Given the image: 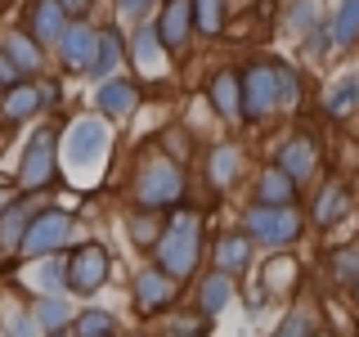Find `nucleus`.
I'll list each match as a JSON object with an SVG mask.
<instances>
[{"mask_svg": "<svg viewBox=\"0 0 359 337\" xmlns=\"http://www.w3.org/2000/svg\"><path fill=\"white\" fill-rule=\"evenodd\" d=\"M198 252H202V220L194 211H175L162 243H157V270L171 279H189L198 265Z\"/></svg>", "mask_w": 359, "mask_h": 337, "instance_id": "f257e3e1", "label": "nucleus"}, {"mask_svg": "<svg viewBox=\"0 0 359 337\" xmlns=\"http://www.w3.org/2000/svg\"><path fill=\"white\" fill-rule=\"evenodd\" d=\"M108 275H112V261H108V252L99 243H81L72 256H67V292H76V297L99 292L108 284Z\"/></svg>", "mask_w": 359, "mask_h": 337, "instance_id": "f03ea898", "label": "nucleus"}, {"mask_svg": "<svg viewBox=\"0 0 359 337\" xmlns=\"http://www.w3.org/2000/svg\"><path fill=\"white\" fill-rule=\"evenodd\" d=\"M135 194H140L144 207H171V202H180V194H184V171H180L175 162L153 157V162H144Z\"/></svg>", "mask_w": 359, "mask_h": 337, "instance_id": "7ed1b4c3", "label": "nucleus"}, {"mask_svg": "<svg viewBox=\"0 0 359 337\" xmlns=\"http://www.w3.org/2000/svg\"><path fill=\"white\" fill-rule=\"evenodd\" d=\"M243 234H252L256 243H274L283 247L301 234V216L292 207H252L243 220Z\"/></svg>", "mask_w": 359, "mask_h": 337, "instance_id": "20e7f679", "label": "nucleus"}, {"mask_svg": "<svg viewBox=\"0 0 359 337\" xmlns=\"http://www.w3.org/2000/svg\"><path fill=\"white\" fill-rule=\"evenodd\" d=\"M278 108V67L252 63L243 72V117H265Z\"/></svg>", "mask_w": 359, "mask_h": 337, "instance_id": "39448f33", "label": "nucleus"}, {"mask_svg": "<svg viewBox=\"0 0 359 337\" xmlns=\"http://www.w3.org/2000/svg\"><path fill=\"white\" fill-rule=\"evenodd\" d=\"M54 176V131L41 126L36 135L27 140V153H22V166H18V180L22 189H45Z\"/></svg>", "mask_w": 359, "mask_h": 337, "instance_id": "423d86ee", "label": "nucleus"}, {"mask_svg": "<svg viewBox=\"0 0 359 337\" xmlns=\"http://www.w3.org/2000/svg\"><path fill=\"white\" fill-rule=\"evenodd\" d=\"M67 239H72V220H67L63 211H41V216L32 220L27 239H22V252L36 261V256H50L54 247H63Z\"/></svg>", "mask_w": 359, "mask_h": 337, "instance_id": "0eeeda50", "label": "nucleus"}, {"mask_svg": "<svg viewBox=\"0 0 359 337\" xmlns=\"http://www.w3.org/2000/svg\"><path fill=\"white\" fill-rule=\"evenodd\" d=\"M67 149H63V157L72 166H95L99 162V153L108 149V131H104V121H76L72 131H67Z\"/></svg>", "mask_w": 359, "mask_h": 337, "instance_id": "6e6552de", "label": "nucleus"}, {"mask_svg": "<svg viewBox=\"0 0 359 337\" xmlns=\"http://www.w3.org/2000/svg\"><path fill=\"white\" fill-rule=\"evenodd\" d=\"M194 0H166L162 18H157V37H162L166 50H180L189 41V27H194Z\"/></svg>", "mask_w": 359, "mask_h": 337, "instance_id": "1a4fd4ad", "label": "nucleus"}, {"mask_svg": "<svg viewBox=\"0 0 359 337\" xmlns=\"http://www.w3.org/2000/svg\"><path fill=\"white\" fill-rule=\"evenodd\" d=\"M171 297H175V279H171V275H162L157 265H153V270H144V275L135 279V306H140L144 315L171 306Z\"/></svg>", "mask_w": 359, "mask_h": 337, "instance_id": "9d476101", "label": "nucleus"}, {"mask_svg": "<svg viewBox=\"0 0 359 337\" xmlns=\"http://www.w3.org/2000/svg\"><path fill=\"white\" fill-rule=\"evenodd\" d=\"M95 50H99V32H90L86 22H72L67 37L59 41V59L67 67H90L95 63Z\"/></svg>", "mask_w": 359, "mask_h": 337, "instance_id": "9b49d317", "label": "nucleus"}, {"mask_svg": "<svg viewBox=\"0 0 359 337\" xmlns=\"http://www.w3.org/2000/svg\"><path fill=\"white\" fill-rule=\"evenodd\" d=\"M32 32H36V41H63L67 37L63 0H32Z\"/></svg>", "mask_w": 359, "mask_h": 337, "instance_id": "f8f14e48", "label": "nucleus"}, {"mask_svg": "<svg viewBox=\"0 0 359 337\" xmlns=\"http://www.w3.org/2000/svg\"><path fill=\"white\" fill-rule=\"evenodd\" d=\"M292 194H297V180L287 171H265L261 185H256V207H292Z\"/></svg>", "mask_w": 359, "mask_h": 337, "instance_id": "ddd939ff", "label": "nucleus"}, {"mask_svg": "<svg viewBox=\"0 0 359 337\" xmlns=\"http://www.w3.org/2000/svg\"><path fill=\"white\" fill-rule=\"evenodd\" d=\"M252 261V234H220L216 239V270L220 275H233Z\"/></svg>", "mask_w": 359, "mask_h": 337, "instance_id": "4468645a", "label": "nucleus"}, {"mask_svg": "<svg viewBox=\"0 0 359 337\" xmlns=\"http://www.w3.org/2000/svg\"><path fill=\"white\" fill-rule=\"evenodd\" d=\"M32 207L27 202H18V207H9L5 216H0V247L5 252H14V247H22V239H27V230H32Z\"/></svg>", "mask_w": 359, "mask_h": 337, "instance_id": "2eb2a0df", "label": "nucleus"}, {"mask_svg": "<svg viewBox=\"0 0 359 337\" xmlns=\"http://www.w3.org/2000/svg\"><path fill=\"white\" fill-rule=\"evenodd\" d=\"M211 99H216V108L224 112V117H238V112H243L238 77H233V72H216V77H211Z\"/></svg>", "mask_w": 359, "mask_h": 337, "instance_id": "dca6fc26", "label": "nucleus"}, {"mask_svg": "<svg viewBox=\"0 0 359 337\" xmlns=\"http://www.w3.org/2000/svg\"><path fill=\"white\" fill-rule=\"evenodd\" d=\"M41 99H45V90L27 86V81H18V86L5 95V117H9V121H22V117H32V112L41 108Z\"/></svg>", "mask_w": 359, "mask_h": 337, "instance_id": "f3484780", "label": "nucleus"}, {"mask_svg": "<svg viewBox=\"0 0 359 337\" xmlns=\"http://www.w3.org/2000/svg\"><path fill=\"white\" fill-rule=\"evenodd\" d=\"M314 166V144L310 140H292L283 144V153H278V171H287L292 180H301Z\"/></svg>", "mask_w": 359, "mask_h": 337, "instance_id": "a211bd4d", "label": "nucleus"}, {"mask_svg": "<svg viewBox=\"0 0 359 337\" xmlns=\"http://www.w3.org/2000/svg\"><path fill=\"white\" fill-rule=\"evenodd\" d=\"M99 112H112V117H121V112H130L135 108V86L126 81H104L99 86Z\"/></svg>", "mask_w": 359, "mask_h": 337, "instance_id": "6ab92c4d", "label": "nucleus"}, {"mask_svg": "<svg viewBox=\"0 0 359 337\" xmlns=\"http://www.w3.org/2000/svg\"><path fill=\"white\" fill-rule=\"evenodd\" d=\"M229 292H233V284H229V275H220V270H211L207 279H202V310L207 315H220L224 306H229Z\"/></svg>", "mask_w": 359, "mask_h": 337, "instance_id": "aec40b11", "label": "nucleus"}, {"mask_svg": "<svg viewBox=\"0 0 359 337\" xmlns=\"http://www.w3.org/2000/svg\"><path fill=\"white\" fill-rule=\"evenodd\" d=\"M130 59L140 67H157V63H162V37H157V27H140L130 37Z\"/></svg>", "mask_w": 359, "mask_h": 337, "instance_id": "412c9836", "label": "nucleus"}, {"mask_svg": "<svg viewBox=\"0 0 359 337\" xmlns=\"http://www.w3.org/2000/svg\"><path fill=\"white\" fill-rule=\"evenodd\" d=\"M121 63V37L117 32H99V50H95V63H90V77H112V67Z\"/></svg>", "mask_w": 359, "mask_h": 337, "instance_id": "4be33fe9", "label": "nucleus"}, {"mask_svg": "<svg viewBox=\"0 0 359 337\" xmlns=\"http://www.w3.org/2000/svg\"><path fill=\"white\" fill-rule=\"evenodd\" d=\"M346 216V189L341 185H323V194L314 198V220L319 225H337Z\"/></svg>", "mask_w": 359, "mask_h": 337, "instance_id": "5701e85b", "label": "nucleus"}, {"mask_svg": "<svg viewBox=\"0 0 359 337\" xmlns=\"http://www.w3.org/2000/svg\"><path fill=\"white\" fill-rule=\"evenodd\" d=\"M32 319H36L41 329H50V333H63V324L72 319V310H67L63 297H41L36 306H32Z\"/></svg>", "mask_w": 359, "mask_h": 337, "instance_id": "b1692460", "label": "nucleus"}, {"mask_svg": "<svg viewBox=\"0 0 359 337\" xmlns=\"http://www.w3.org/2000/svg\"><path fill=\"white\" fill-rule=\"evenodd\" d=\"M332 37H337V45H351V41H359V0H341V5H337Z\"/></svg>", "mask_w": 359, "mask_h": 337, "instance_id": "393cba45", "label": "nucleus"}, {"mask_svg": "<svg viewBox=\"0 0 359 337\" xmlns=\"http://www.w3.org/2000/svg\"><path fill=\"white\" fill-rule=\"evenodd\" d=\"M207 176H211V185H229V180L238 176V149H233V144H220L207 162Z\"/></svg>", "mask_w": 359, "mask_h": 337, "instance_id": "a878e982", "label": "nucleus"}, {"mask_svg": "<svg viewBox=\"0 0 359 337\" xmlns=\"http://www.w3.org/2000/svg\"><path fill=\"white\" fill-rule=\"evenodd\" d=\"M5 54L14 59L18 72H36V63H41V45H36V41H27V37H18V32L5 41Z\"/></svg>", "mask_w": 359, "mask_h": 337, "instance_id": "bb28decb", "label": "nucleus"}, {"mask_svg": "<svg viewBox=\"0 0 359 337\" xmlns=\"http://www.w3.org/2000/svg\"><path fill=\"white\" fill-rule=\"evenodd\" d=\"M194 18L202 37H216L224 27V0H194Z\"/></svg>", "mask_w": 359, "mask_h": 337, "instance_id": "cd10ccee", "label": "nucleus"}, {"mask_svg": "<svg viewBox=\"0 0 359 337\" xmlns=\"http://www.w3.org/2000/svg\"><path fill=\"white\" fill-rule=\"evenodd\" d=\"M162 234H166V225L157 216H135L130 220V243H140V247H157Z\"/></svg>", "mask_w": 359, "mask_h": 337, "instance_id": "c85d7f7f", "label": "nucleus"}, {"mask_svg": "<svg viewBox=\"0 0 359 337\" xmlns=\"http://www.w3.org/2000/svg\"><path fill=\"white\" fill-rule=\"evenodd\" d=\"M274 67H278V108H297V99H301L297 72H292L287 63H274Z\"/></svg>", "mask_w": 359, "mask_h": 337, "instance_id": "c756f323", "label": "nucleus"}, {"mask_svg": "<svg viewBox=\"0 0 359 337\" xmlns=\"http://www.w3.org/2000/svg\"><path fill=\"white\" fill-rule=\"evenodd\" d=\"M355 99H359V86H355V77H351V81H341L328 95V112H332V117H346V112L355 108Z\"/></svg>", "mask_w": 359, "mask_h": 337, "instance_id": "7c9ffc66", "label": "nucleus"}, {"mask_svg": "<svg viewBox=\"0 0 359 337\" xmlns=\"http://www.w3.org/2000/svg\"><path fill=\"white\" fill-rule=\"evenodd\" d=\"M76 333L81 337H108L112 333V315L108 310H86L81 319H76Z\"/></svg>", "mask_w": 359, "mask_h": 337, "instance_id": "2f4dec72", "label": "nucleus"}, {"mask_svg": "<svg viewBox=\"0 0 359 337\" xmlns=\"http://www.w3.org/2000/svg\"><path fill=\"white\" fill-rule=\"evenodd\" d=\"M332 270H337V279H341L346 288H359V252H351V247L337 252L332 256Z\"/></svg>", "mask_w": 359, "mask_h": 337, "instance_id": "473e14b6", "label": "nucleus"}, {"mask_svg": "<svg viewBox=\"0 0 359 337\" xmlns=\"http://www.w3.org/2000/svg\"><path fill=\"white\" fill-rule=\"evenodd\" d=\"M274 337H319V333L310 329V315H287V319L278 324Z\"/></svg>", "mask_w": 359, "mask_h": 337, "instance_id": "72a5a7b5", "label": "nucleus"}, {"mask_svg": "<svg viewBox=\"0 0 359 337\" xmlns=\"http://www.w3.org/2000/svg\"><path fill=\"white\" fill-rule=\"evenodd\" d=\"M332 41H337V37H332V27H328V22H319V27L310 32V45H306V50L314 54V59H319V54H328V50H332Z\"/></svg>", "mask_w": 359, "mask_h": 337, "instance_id": "f704fd0d", "label": "nucleus"}, {"mask_svg": "<svg viewBox=\"0 0 359 337\" xmlns=\"http://www.w3.org/2000/svg\"><path fill=\"white\" fill-rule=\"evenodd\" d=\"M32 329H41L32 315H9V337H36Z\"/></svg>", "mask_w": 359, "mask_h": 337, "instance_id": "c9c22d12", "label": "nucleus"}, {"mask_svg": "<svg viewBox=\"0 0 359 337\" xmlns=\"http://www.w3.org/2000/svg\"><path fill=\"white\" fill-rule=\"evenodd\" d=\"M0 86H9V90L18 86V67H14V59H9V54H0Z\"/></svg>", "mask_w": 359, "mask_h": 337, "instance_id": "e433bc0d", "label": "nucleus"}, {"mask_svg": "<svg viewBox=\"0 0 359 337\" xmlns=\"http://www.w3.org/2000/svg\"><path fill=\"white\" fill-rule=\"evenodd\" d=\"M149 5H153V0H121V9H126V14H144Z\"/></svg>", "mask_w": 359, "mask_h": 337, "instance_id": "4c0bfd02", "label": "nucleus"}, {"mask_svg": "<svg viewBox=\"0 0 359 337\" xmlns=\"http://www.w3.org/2000/svg\"><path fill=\"white\" fill-rule=\"evenodd\" d=\"M261 306H265V297H261V288H256V292H247V310H252V315H256V310H261Z\"/></svg>", "mask_w": 359, "mask_h": 337, "instance_id": "58836bf2", "label": "nucleus"}, {"mask_svg": "<svg viewBox=\"0 0 359 337\" xmlns=\"http://www.w3.org/2000/svg\"><path fill=\"white\" fill-rule=\"evenodd\" d=\"M63 9H76V14H86V9H90V0H63Z\"/></svg>", "mask_w": 359, "mask_h": 337, "instance_id": "ea45409f", "label": "nucleus"}, {"mask_svg": "<svg viewBox=\"0 0 359 337\" xmlns=\"http://www.w3.org/2000/svg\"><path fill=\"white\" fill-rule=\"evenodd\" d=\"M9 211V189H0V216Z\"/></svg>", "mask_w": 359, "mask_h": 337, "instance_id": "a19ab883", "label": "nucleus"}, {"mask_svg": "<svg viewBox=\"0 0 359 337\" xmlns=\"http://www.w3.org/2000/svg\"><path fill=\"white\" fill-rule=\"evenodd\" d=\"M50 337H67V333H50Z\"/></svg>", "mask_w": 359, "mask_h": 337, "instance_id": "79ce46f5", "label": "nucleus"}, {"mask_svg": "<svg viewBox=\"0 0 359 337\" xmlns=\"http://www.w3.org/2000/svg\"><path fill=\"white\" fill-rule=\"evenodd\" d=\"M355 86H359V72H355Z\"/></svg>", "mask_w": 359, "mask_h": 337, "instance_id": "37998d69", "label": "nucleus"}, {"mask_svg": "<svg viewBox=\"0 0 359 337\" xmlns=\"http://www.w3.org/2000/svg\"><path fill=\"white\" fill-rule=\"evenodd\" d=\"M319 337H328V333H319Z\"/></svg>", "mask_w": 359, "mask_h": 337, "instance_id": "c03bdc74", "label": "nucleus"}]
</instances>
